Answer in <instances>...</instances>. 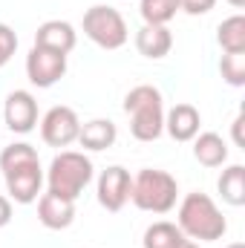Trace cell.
<instances>
[{
    "mask_svg": "<svg viewBox=\"0 0 245 248\" xmlns=\"http://www.w3.org/2000/svg\"><path fill=\"white\" fill-rule=\"evenodd\" d=\"M179 231L190 240H219L228 231L225 217L219 214V208L214 205L211 196L205 193H187L179 205Z\"/></svg>",
    "mask_w": 245,
    "mask_h": 248,
    "instance_id": "obj_1",
    "label": "cell"
},
{
    "mask_svg": "<svg viewBox=\"0 0 245 248\" xmlns=\"http://www.w3.org/2000/svg\"><path fill=\"white\" fill-rule=\"evenodd\" d=\"M124 110L133 116L130 122V133L138 141H153L162 136L165 130V110H162V93L156 87H136L127 93L124 98Z\"/></svg>",
    "mask_w": 245,
    "mask_h": 248,
    "instance_id": "obj_2",
    "label": "cell"
},
{
    "mask_svg": "<svg viewBox=\"0 0 245 248\" xmlns=\"http://www.w3.org/2000/svg\"><path fill=\"white\" fill-rule=\"evenodd\" d=\"M176 193H179L176 179L153 168H144L130 185V199L136 202V208L150 211V214H168L176 205Z\"/></svg>",
    "mask_w": 245,
    "mask_h": 248,
    "instance_id": "obj_3",
    "label": "cell"
},
{
    "mask_svg": "<svg viewBox=\"0 0 245 248\" xmlns=\"http://www.w3.org/2000/svg\"><path fill=\"white\" fill-rule=\"evenodd\" d=\"M90 179H92V162L84 153L63 150L49 165V190L58 196L78 199V193L90 185Z\"/></svg>",
    "mask_w": 245,
    "mask_h": 248,
    "instance_id": "obj_4",
    "label": "cell"
},
{
    "mask_svg": "<svg viewBox=\"0 0 245 248\" xmlns=\"http://www.w3.org/2000/svg\"><path fill=\"white\" fill-rule=\"evenodd\" d=\"M84 32L101 49H119L127 44V23L113 6H92L84 15Z\"/></svg>",
    "mask_w": 245,
    "mask_h": 248,
    "instance_id": "obj_5",
    "label": "cell"
},
{
    "mask_svg": "<svg viewBox=\"0 0 245 248\" xmlns=\"http://www.w3.org/2000/svg\"><path fill=\"white\" fill-rule=\"evenodd\" d=\"M63 72H66V55L61 52L32 46V52L26 55V75L35 87H52L63 78Z\"/></svg>",
    "mask_w": 245,
    "mask_h": 248,
    "instance_id": "obj_6",
    "label": "cell"
},
{
    "mask_svg": "<svg viewBox=\"0 0 245 248\" xmlns=\"http://www.w3.org/2000/svg\"><path fill=\"white\" fill-rule=\"evenodd\" d=\"M78 130H81V122H78L75 110H69V107H52L41 122V136L52 147L72 144L78 139Z\"/></svg>",
    "mask_w": 245,
    "mask_h": 248,
    "instance_id": "obj_7",
    "label": "cell"
},
{
    "mask_svg": "<svg viewBox=\"0 0 245 248\" xmlns=\"http://www.w3.org/2000/svg\"><path fill=\"white\" fill-rule=\"evenodd\" d=\"M3 176H6V187H9V193H12L15 202L29 205V202L38 199L41 185H44L41 162H29V165H23V168H17V170H9V173H3Z\"/></svg>",
    "mask_w": 245,
    "mask_h": 248,
    "instance_id": "obj_8",
    "label": "cell"
},
{
    "mask_svg": "<svg viewBox=\"0 0 245 248\" xmlns=\"http://www.w3.org/2000/svg\"><path fill=\"white\" fill-rule=\"evenodd\" d=\"M130 185H133V179L124 168H119V165L107 168L98 179V202L107 211H122L124 202L130 199Z\"/></svg>",
    "mask_w": 245,
    "mask_h": 248,
    "instance_id": "obj_9",
    "label": "cell"
},
{
    "mask_svg": "<svg viewBox=\"0 0 245 248\" xmlns=\"http://www.w3.org/2000/svg\"><path fill=\"white\" fill-rule=\"evenodd\" d=\"M3 116H6V124H9L12 133H29L35 127V122H38V104H35V98L26 90H15L6 98Z\"/></svg>",
    "mask_w": 245,
    "mask_h": 248,
    "instance_id": "obj_10",
    "label": "cell"
},
{
    "mask_svg": "<svg viewBox=\"0 0 245 248\" xmlns=\"http://www.w3.org/2000/svg\"><path fill=\"white\" fill-rule=\"evenodd\" d=\"M72 217H75V199H66L58 193H44L41 202H38V219L52 228V231H61L72 225Z\"/></svg>",
    "mask_w": 245,
    "mask_h": 248,
    "instance_id": "obj_11",
    "label": "cell"
},
{
    "mask_svg": "<svg viewBox=\"0 0 245 248\" xmlns=\"http://www.w3.org/2000/svg\"><path fill=\"white\" fill-rule=\"evenodd\" d=\"M35 46L49 49V52H72L75 49V29L66 20H46L35 32Z\"/></svg>",
    "mask_w": 245,
    "mask_h": 248,
    "instance_id": "obj_12",
    "label": "cell"
},
{
    "mask_svg": "<svg viewBox=\"0 0 245 248\" xmlns=\"http://www.w3.org/2000/svg\"><path fill=\"white\" fill-rule=\"evenodd\" d=\"M173 46V38L168 32V26H150L144 23L138 32H136V49L144 55V58H165Z\"/></svg>",
    "mask_w": 245,
    "mask_h": 248,
    "instance_id": "obj_13",
    "label": "cell"
},
{
    "mask_svg": "<svg viewBox=\"0 0 245 248\" xmlns=\"http://www.w3.org/2000/svg\"><path fill=\"white\" fill-rule=\"evenodd\" d=\"M199 124L202 122H199V113H196L193 104H176V107L168 113V119H165L168 133H170L176 141H190V139H196Z\"/></svg>",
    "mask_w": 245,
    "mask_h": 248,
    "instance_id": "obj_14",
    "label": "cell"
},
{
    "mask_svg": "<svg viewBox=\"0 0 245 248\" xmlns=\"http://www.w3.org/2000/svg\"><path fill=\"white\" fill-rule=\"evenodd\" d=\"M144 248H199V246L184 237L179 231V225H173V222H153L144 231Z\"/></svg>",
    "mask_w": 245,
    "mask_h": 248,
    "instance_id": "obj_15",
    "label": "cell"
},
{
    "mask_svg": "<svg viewBox=\"0 0 245 248\" xmlns=\"http://www.w3.org/2000/svg\"><path fill=\"white\" fill-rule=\"evenodd\" d=\"M116 124L107 122V119H95V122H87L78 130V141L87 147V150H107L113 141H116Z\"/></svg>",
    "mask_w": 245,
    "mask_h": 248,
    "instance_id": "obj_16",
    "label": "cell"
},
{
    "mask_svg": "<svg viewBox=\"0 0 245 248\" xmlns=\"http://www.w3.org/2000/svg\"><path fill=\"white\" fill-rule=\"evenodd\" d=\"M193 156H196V162L205 165V168H219V165L228 159V147H225L222 136H216V133H202V136L196 139V144H193Z\"/></svg>",
    "mask_w": 245,
    "mask_h": 248,
    "instance_id": "obj_17",
    "label": "cell"
},
{
    "mask_svg": "<svg viewBox=\"0 0 245 248\" xmlns=\"http://www.w3.org/2000/svg\"><path fill=\"white\" fill-rule=\"evenodd\" d=\"M219 193L231 205H245V168L243 165H231L228 170H222Z\"/></svg>",
    "mask_w": 245,
    "mask_h": 248,
    "instance_id": "obj_18",
    "label": "cell"
},
{
    "mask_svg": "<svg viewBox=\"0 0 245 248\" xmlns=\"http://www.w3.org/2000/svg\"><path fill=\"white\" fill-rule=\"evenodd\" d=\"M216 41H219V46L225 52H245V17L243 15H234V17L222 20Z\"/></svg>",
    "mask_w": 245,
    "mask_h": 248,
    "instance_id": "obj_19",
    "label": "cell"
},
{
    "mask_svg": "<svg viewBox=\"0 0 245 248\" xmlns=\"http://www.w3.org/2000/svg\"><path fill=\"white\" fill-rule=\"evenodd\" d=\"M138 12H141L144 23H150V26H165L168 20L176 17L179 0H141Z\"/></svg>",
    "mask_w": 245,
    "mask_h": 248,
    "instance_id": "obj_20",
    "label": "cell"
},
{
    "mask_svg": "<svg viewBox=\"0 0 245 248\" xmlns=\"http://www.w3.org/2000/svg\"><path fill=\"white\" fill-rule=\"evenodd\" d=\"M29 162H38V153H35V147L32 144H9L3 153H0V170L3 173H9V170H17V168H23V165H29Z\"/></svg>",
    "mask_w": 245,
    "mask_h": 248,
    "instance_id": "obj_21",
    "label": "cell"
},
{
    "mask_svg": "<svg viewBox=\"0 0 245 248\" xmlns=\"http://www.w3.org/2000/svg\"><path fill=\"white\" fill-rule=\"evenodd\" d=\"M219 69H222V78L231 87H243L245 84V52H225Z\"/></svg>",
    "mask_w": 245,
    "mask_h": 248,
    "instance_id": "obj_22",
    "label": "cell"
},
{
    "mask_svg": "<svg viewBox=\"0 0 245 248\" xmlns=\"http://www.w3.org/2000/svg\"><path fill=\"white\" fill-rule=\"evenodd\" d=\"M15 49H17V35L6 23H0V66L9 63V58L15 55Z\"/></svg>",
    "mask_w": 245,
    "mask_h": 248,
    "instance_id": "obj_23",
    "label": "cell"
},
{
    "mask_svg": "<svg viewBox=\"0 0 245 248\" xmlns=\"http://www.w3.org/2000/svg\"><path fill=\"white\" fill-rule=\"evenodd\" d=\"M214 3L216 0H179V9L187 12V15H205V12L214 9Z\"/></svg>",
    "mask_w": 245,
    "mask_h": 248,
    "instance_id": "obj_24",
    "label": "cell"
},
{
    "mask_svg": "<svg viewBox=\"0 0 245 248\" xmlns=\"http://www.w3.org/2000/svg\"><path fill=\"white\" fill-rule=\"evenodd\" d=\"M9 219H12V205H9L6 196H0V228L9 225Z\"/></svg>",
    "mask_w": 245,
    "mask_h": 248,
    "instance_id": "obj_25",
    "label": "cell"
},
{
    "mask_svg": "<svg viewBox=\"0 0 245 248\" xmlns=\"http://www.w3.org/2000/svg\"><path fill=\"white\" fill-rule=\"evenodd\" d=\"M243 116H237V122H234V141H237V144H243Z\"/></svg>",
    "mask_w": 245,
    "mask_h": 248,
    "instance_id": "obj_26",
    "label": "cell"
},
{
    "mask_svg": "<svg viewBox=\"0 0 245 248\" xmlns=\"http://www.w3.org/2000/svg\"><path fill=\"white\" fill-rule=\"evenodd\" d=\"M228 3H231V6H237V9H240V6H245V0H228Z\"/></svg>",
    "mask_w": 245,
    "mask_h": 248,
    "instance_id": "obj_27",
    "label": "cell"
},
{
    "mask_svg": "<svg viewBox=\"0 0 245 248\" xmlns=\"http://www.w3.org/2000/svg\"><path fill=\"white\" fill-rule=\"evenodd\" d=\"M228 248H245L243 243H234V246H228Z\"/></svg>",
    "mask_w": 245,
    "mask_h": 248,
    "instance_id": "obj_28",
    "label": "cell"
}]
</instances>
